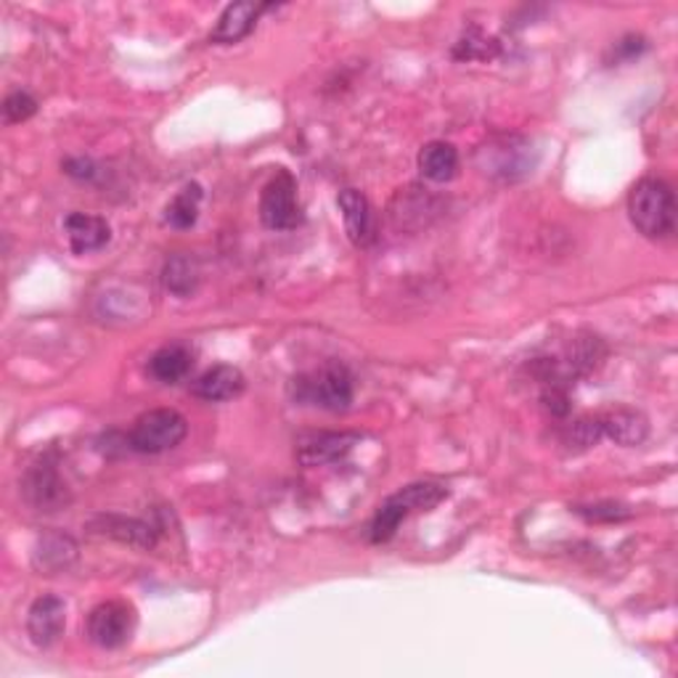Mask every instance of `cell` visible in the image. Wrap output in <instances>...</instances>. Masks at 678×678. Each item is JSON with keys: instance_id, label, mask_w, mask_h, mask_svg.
<instances>
[{"instance_id": "6da1fadb", "label": "cell", "mask_w": 678, "mask_h": 678, "mask_svg": "<svg viewBox=\"0 0 678 678\" xmlns=\"http://www.w3.org/2000/svg\"><path fill=\"white\" fill-rule=\"evenodd\" d=\"M628 218L647 239H668L676 231V193L662 178H641L628 193Z\"/></svg>"}, {"instance_id": "7a4b0ae2", "label": "cell", "mask_w": 678, "mask_h": 678, "mask_svg": "<svg viewBox=\"0 0 678 678\" xmlns=\"http://www.w3.org/2000/svg\"><path fill=\"white\" fill-rule=\"evenodd\" d=\"M289 396L300 406H318L327 411H348L356 396L352 373L345 363L329 361L321 369L297 373L289 382Z\"/></svg>"}, {"instance_id": "3957f363", "label": "cell", "mask_w": 678, "mask_h": 678, "mask_svg": "<svg viewBox=\"0 0 678 678\" xmlns=\"http://www.w3.org/2000/svg\"><path fill=\"white\" fill-rule=\"evenodd\" d=\"M448 490L438 486V482H411V486L400 488L398 493H392L382 507L377 509L371 522V541L373 544H387L396 536L400 522L406 520L411 511H430L438 507L440 501H446Z\"/></svg>"}, {"instance_id": "277c9868", "label": "cell", "mask_w": 678, "mask_h": 678, "mask_svg": "<svg viewBox=\"0 0 678 678\" xmlns=\"http://www.w3.org/2000/svg\"><path fill=\"white\" fill-rule=\"evenodd\" d=\"M477 168L496 181L515 183L520 178L530 176L536 168V149L525 136H496L488 143H482L475 154Z\"/></svg>"}, {"instance_id": "5b68a950", "label": "cell", "mask_w": 678, "mask_h": 678, "mask_svg": "<svg viewBox=\"0 0 678 678\" xmlns=\"http://www.w3.org/2000/svg\"><path fill=\"white\" fill-rule=\"evenodd\" d=\"M189 432V421L176 408H151L136 419L128 435V448L136 453H164Z\"/></svg>"}, {"instance_id": "8992f818", "label": "cell", "mask_w": 678, "mask_h": 678, "mask_svg": "<svg viewBox=\"0 0 678 678\" xmlns=\"http://www.w3.org/2000/svg\"><path fill=\"white\" fill-rule=\"evenodd\" d=\"M260 220L271 231H295L302 226V210L297 202V181L292 172L279 170L260 193Z\"/></svg>"}, {"instance_id": "52a82bcc", "label": "cell", "mask_w": 678, "mask_h": 678, "mask_svg": "<svg viewBox=\"0 0 678 678\" xmlns=\"http://www.w3.org/2000/svg\"><path fill=\"white\" fill-rule=\"evenodd\" d=\"M22 493L30 507L38 511H59L69 503L67 482L59 475V459L57 453L40 456L38 461L27 469L22 480Z\"/></svg>"}, {"instance_id": "ba28073f", "label": "cell", "mask_w": 678, "mask_h": 678, "mask_svg": "<svg viewBox=\"0 0 678 678\" xmlns=\"http://www.w3.org/2000/svg\"><path fill=\"white\" fill-rule=\"evenodd\" d=\"M136 628V610L128 601H103L88 615L86 634L96 647L120 649L130 641Z\"/></svg>"}, {"instance_id": "9c48e42d", "label": "cell", "mask_w": 678, "mask_h": 678, "mask_svg": "<svg viewBox=\"0 0 678 678\" xmlns=\"http://www.w3.org/2000/svg\"><path fill=\"white\" fill-rule=\"evenodd\" d=\"M67 626V607L59 597H38L27 612V634H30L34 647H53L61 639Z\"/></svg>"}, {"instance_id": "30bf717a", "label": "cell", "mask_w": 678, "mask_h": 678, "mask_svg": "<svg viewBox=\"0 0 678 678\" xmlns=\"http://www.w3.org/2000/svg\"><path fill=\"white\" fill-rule=\"evenodd\" d=\"M361 440L356 432H321L302 440L297 448V461L302 467H327L352 451V446Z\"/></svg>"}, {"instance_id": "8fae6325", "label": "cell", "mask_w": 678, "mask_h": 678, "mask_svg": "<svg viewBox=\"0 0 678 678\" xmlns=\"http://www.w3.org/2000/svg\"><path fill=\"white\" fill-rule=\"evenodd\" d=\"M247 379L245 373H241L237 366H212V369H207L202 377L197 379L191 387V392L197 398L207 400V403H226V400L239 398L241 392H245Z\"/></svg>"}, {"instance_id": "7c38bea8", "label": "cell", "mask_w": 678, "mask_h": 678, "mask_svg": "<svg viewBox=\"0 0 678 678\" xmlns=\"http://www.w3.org/2000/svg\"><path fill=\"white\" fill-rule=\"evenodd\" d=\"M64 231L74 255L99 252L112 239V228H109L107 220L99 216H88V212H69L64 220Z\"/></svg>"}, {"instance_id": "4fadbf2b", "label": "cell", "mask_w": 678, "mask_h": 678, "mask_svg": "<svg viewBox=\"0 0 678 678\" xmlns=\"http://www.w3.org/2000/svg\"><path fill=\"white\" fill-rule=\"evenodd\" d=\"M91 530L96 536H107L112 541L136 546V549H151L157 544V532L149 522L136 520V517H120V515H99L91 522Z\"/></svg>"}, {"instance_id": "5bb4252c", "label": "cell", "mask_w": 678, "mask_h": 678, "mask_svg": "<svg viewBox=\"0 0 678 678\" xmlns=\"http://www.w3.org/2000/svg\"><path fill=\"white\" fill-rule=\"evenodd\" d=\"M262 11H266V6H258V3L226 6V11L220 13L216 30L210 32V43L233 46V43H239V40H245L247 34L255 30V24H258Z\"/></svg>"}, {"instance_id": "9a60e30c", "label": "cell", "mask_w": 678, "mask_h": 678, "mask_svg": "<svg viewBox=\"0 0 678 678\" xmlns=\"http://www.w3.org/2000/svg\"><path fill=\"white\" fill-rule=\"evenodd\" d=\"M74 559H78V544L67 532H46V536L38 538L32 551L34 567L40 572H46V576L67 570Z\"/></svg>"}, {"instance_id": "2e32d148", "label": "cell", "mask_w": 678, "mask_h": 678, "mask_svg": "<svg viewBox=\"0 0 678 678\" xmlns=\"http://www.w3.org/2000/svg\"><path fill=\"white\" fill-rule=\"evenodd\" d=\"M339 210H342L345 228H348V237L352 245L366 247L373 239V212L369 199L363 197L358 189H345L337 197Z\"/></svg>"}, {"instance_id": "e0dca14e", "label": "cell", "mask_w": 678, "mask_h": 678, "mask_svg": "<svg viewBox=\"0 0 678 678\" xmlns=\"http://www.w3.org/2000/svg\"><path fill=\"white\" fill-rule=\"evenodd\" d=\"M193 366V352L189 345L172 342L159 348L154 356L149 358V373L162 385H176L181 382L186 373L191 371Z\"/></svg>"}, {"instance_id": "ac0fdd59", "label": "cell", "mask_w": 678, "mask_h": 678, "mask_svg": "<svg viewBox=\"0 0 678 678\" xmlns=\"http://www.w3.org/2000/svg\"><path fill=\"white\" fill-rule=\"evenodd\" d=\"M601 421V430H605V438H612L615 442H620V446H639V442L647 440L649 432V421L645 413L631 411V408H618V411L605 413V417H599Z\"/></svg>"}, {"instance_id": "d6986e66", "label": "cell", "mask_w": 678, "mask_h": 678, "mask_svg": "<svg viewBox=\"0 0 678 678\" xmlns=\"http://www.w3.org/2000/svg\"><path fill=\"white\" fill-rule=\"evenodd\" d=\"M419 170L427 181L448 183L459 172V151L446 141H432L419 151Z\"/></svg>"}, {"instance_id": "ffe728a7", "label": "cell", "mask_w": 678, "mask_h": 678, "mask_svg": "<svg viewBox=\"0 0 678 678\" xmlns=\"http://www.w3.org/2000/svg\"><path fill=\"white\" fill-rule=\"evenodd\" d=\"M162 283L170 295L191 297L199 287V266L191 255H172L162 268Z\"/></svg>"}, {"instance_id": "44dd1931", "label": "cell", "mask_w": 678, "mask_h": 678, "mask_svg": "<svg viewBox=\"0 0 678 678\" xmlns=\"http://www.w3.org/2000/svg\"><path fill=\"white\" fill-rule=\"evenodd\" d=\"M199 205H202V186H183V189L170 199V205L164 207V223L178 228V231L193 228L199 218Z\"/></svg>"}, {"instance_id": "7402d4cb", "label": "cell", "mask_w": 678, "mask_h": 678, "mask_svg": "<svg viewBox=\"0 0 678 678\" xmlns=\"http://www.w3.org/2000/svg\"><path fill=\"white\" fill-rule=\"evenodd\" d=\"M605 438V430H601V421L597 419H580L576 425H570L562 435V442L570 451H588V448H594L597 442Z\"/></svg>"}, {"instance_id": "603a6c76", "label": "cell", "mask_w": 678, "mask_h": 678, "mask_svg": "<svg viewBox=\"0 0 678 678\" xmlns=\"http://www.w3.org/2000/svg\"><path fill=\"white\" fill-rule=\"evenodd\" d=\"M570 511H576L578 517H584L586 522H620L631 517V509L622 507V503L615 501H599V503H576L570 507Z\"/></svg>"}, {"instance_id": "cb8c5ba5", "label": "cell", "mask_w": 678, "mask_h": 678, "mask_svg": "<svg viewBox=\"0 0 678 678\" xmlns=\"http://www.w3.org/2000/svg\"><path fill=\"white\" fill-rule=\"evenodd\" d=\"M34 112H38V101H34L27 91H13L6 96V101H3L6 124H17V122L30 120Z\"/></svg>"}, {"instance_id": "d4e9b609", "label": "cell", "mask_w": 678, "mask_h": 678, "mask_svg": "<svg viewBox=\"0 0 678 678\" xmlns=\"http://www.w3.org/2000/svg\"><path fill=\"white\" fill-rule=\"evenodd\" d=\"M645 48H647V40L641 38V34H626V38L615 43L612 61H618V64H622V61H631V59L639 57Z\"/></svg>"}, {"instance_id": "484cf974", "label": "cell", "mask_w": 678, "mask_h": 678, "mask_svg": "<svg viewBox=\"0 0 678 678\" xmlns=\"http://www.w3.org/2000/svg\"><path fill=\"white\" fill-rule=\"evenodd\" d=\"M61 168H64L67 176L78 178V181H88V183H93L96 176H99V168H96L93 159H86V157L67 159V162L61 164Z\"/></svg>"}]
</instances>
